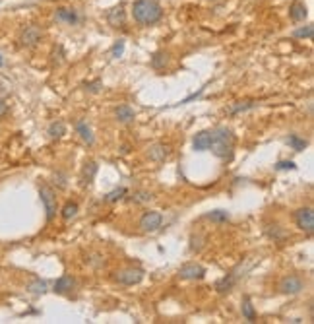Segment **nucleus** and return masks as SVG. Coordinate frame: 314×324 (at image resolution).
I'll list each match as a JSON object with an SVG mask.
<instances>
[{
    "label": "nucleus",
    "instance_id": "1",
    "mask_svg": "<svg viewBox=\"0 0 314 324\" xmlns=\"http://www.w3.org/2000/svg\"><path fill=\"white\" fill-rule=\"evenodd\" d=\"M132 16L140 26H153L163 18V8L157 0H136L132 4Z\"/></svg>",
    "mask_w": 314,
    "mask_h": 324
},
{
    "label": "nucleus",
    "instance_id": "2",
    "mask_svg": "<svg viewBox=\"0 0 314 324\" xmlns=\"http://www.w3.org/2000/svg\"><path fill=\"white\" fill-rule=\"evenodd\" d=\"M210 149H212L214 156L219 157V159H225V161L231 159V157H233V149H235V134L225 127L216 128Z\"/></svg>",
    "mask_w": 314,
    "mask_h": 324
},
{
    "label": "nucleus",
    "instance_id": "3",
    "mask_svg": "<svg viewBox=\"0 0 314 324\" xmlns=\"http://www.w3.org/2000/svg\"><path fill=\"white\" fill-rule=\"evenodd\" d=\"M43 39V30L35 23H30V26H23L18 35V41H20L21 47H35L39 41Z\"/></svg>",
    "mask_w": 314,
    "mask_h": 324
},
{
    "label": "nucleus",
    "instance_id": "4",
    "mask_svg": "<svg viewBox=\"0 0 314 324\" xmlns=\"http://www.w3.org/2000/svg\"><path fill=\"white\" fill-rule=\"evenodd\" d=\"M113 278H115V282H118L120 285H136L144 280V270L130 266V268H122V270L115 272Z\"/></svg>",
    "mask_w": 314,
    "mask_h": 324
},
{
    "label": "nucleus",
    "instance_id": "5",
    "mask_svg": "<svg viewBox=\"0 0 314 324\" xmlns=\"http://www.w3.org/2000/svg\"><path fill=\"white\" fill-rule=\"evenodd\" d=\"M277 289H279L283 295H297L304 289V280L297 274H289V276H285V278L279 280Z\"/></svg>",
    "mask_w": 314,
    "mask_h": 324
},
{
    "label": "nucleus",
    "instance_id": "6",
    "mask_svg": "<svg viewBox=\"0 0 314 324\" xmlns=\"http://www.w3.org/2000/svg\"><path fill=\"white\" fill-rule=\"evenodd\" d=\"M39 196H41V202H43V206H45V212H47V221H50L55 214H57V196H55V190L49 187V185H41L39 187Z\"/></svg>",
    "mask_w": 314,
    "mask_h": 324
},
{
    "label": "nucleus",
    "instance_id": "7",
    "mask_svg": "<svg viewBox=\"0 0 314 324\" xmlns=\"http://www.w3.org/2000/svg\"><path fill=\"white\" fill-rule=\"evenodd\" d=\"M161 223H163V216L157 210H147V212H144V216L140 217V229L144 233H153L161 227Z\"/></svg>",
    "mask_w": 314,
    "mask_h": 324
},
{
    "label": "nucleus",
    "instance_id": "8",
    "mask_svg": "<svg viewBox=\"0 0 314 324\" xmlns=\"http://www.w3.org/2000/svg\"><path fill=\"white\" fill-rule=\"evenodd\" d=\"M295 223L304 233H312L314 231V212L312 208H299L295 212Z\"/></svg>",
    "mask_w": 314,
    "mask_h": 324
},
{
    "label": "nucleus",
    "instance_id": "9",
    "mask_svg": "<svg viewBox=\"0 0 314 324\" xmlns=\"http://www.w3.org/2000/svg\"><path fill=\"white\" fill-rule=\"evenodd\" d=\"M178 276L182 280H202L206 276V268L196 262H187L178 268Z\"/></svg>",
    "mask_w": 314,
    "mask_h": 324
},
{
    "label": "nucleus",
    "instance_id": "10",
    "mask_svg": "<svg viewBox=\"0 0 314 324\" xmlns=\"http://www.w3.org/2000/svg\"><path fill=\"white\" fill-rule=\"evenodd\" d=\"M169 156H171V146H167V144L157 142V144H151V146L147 147V157H149L151 161L163 163Z\"/></svg>",
    "mask_w": 314,
    "mask_h": 324
},
{
    "label": "nucleus",
    "instance_id": "11",
    "mask_svg": "<svg viewBox=\"0 0 314 324\" xmlns=\"http://www.w3.org/2000/svg\"><path fill=\"white\" fill-rule=\"evenodd\" d=\"M107 21L109 26H113V28H122L126 23V10H124V6L118 4L115 8L107 10Z\"/></svg>",
    "mask_w": 314,
    "mask_h": 324
},
{
    "label": "nucleus",
    "instance_id": "12",
    "mask_svg": "<svg viewBox=\"0 0 314 324\" xmlns=\"http://www.w3.org/2000/svg\"><path fill=\"white\" fill-rule=\"evenodd\" d=\"M212 138H214V130H202L192 138V146L196 152H206L212 146Z\"/></svg>",
    "mask_w": 314,
    "mask_h": 324
},
{
    "label": "nucleus",
    "instance_id": "13",
    "mask_svg": "<svg viewBox=\"0 0 314 324\" xmlns=\"http://www.w3.org/2000/svg\"><path fill=\"white\" fill-rule=\"evenodd\" d=\"M74 287H76V280H74L72 276L64 274V276H60L59 280L55 282L53 291H55V293H59V295H66V293H70Z\"/></svg>",
    "mask_w": 314,
    "mask_h": 324
},
{
    "label": "nucleus",
    "instance_id": "14",
    "mask_svg": "<svg viewBox=\"0 0 314 324\" xmlns=\"http://www.w3.org/2000/svg\"><path fill=\"white\" fill-rule=\"evenodd\" d=\"M55 18L60 23H68V26H74L80 20L78 12L74 10V8H59V10L55 12Z\"/></svg>",
    "mask_w": 314,
    "mask_h": 324
},
{
    "label": "nucleus",
    "instance_id": "15",
    "mask_svg": "<svg viewBox=\"0 0 314 324\" xmlns=\"http://www.w3.org/2000/svg\"><path fill=\"white\" fill-rule=\"evenodd\" d=\"M115 118H117L120 124H130L136 118V111L130 107V105H118L115 109Z\"/></svg>",
    "mask_w": 314,
    "mask_h": 324
},
{
    "label": "nucleus",
    "instance_id": "16",
    "mask_svg": "<svg viewBox=\"0 0 314 324\" xmlns=\"http://www.w3.org/2000/svg\"><path fill=\"white\" fill-rule=\"evenodd\" d=\"M97 169H99V165L95 163V161H86V165H84V169H82V175H80L84 187H89V185L93 183V179H95V175H97Z\"/></svg>",
    "mask_w": 314,
    "mask_h": 324
},
{
    "label": "nucleus",
    "instance_id": "17",
    "mask_svg": "<svg viewBox=\"0 0 314 324\" xmlns=\"http://www.w3.org/2000/svg\"><path fill=\"white\" fill-rule=\"evenodd\" d=\"M76 132L80 134V138L86 142V144H89V146H93L95 144V136H93V130L89 128V124L86 122V120H78L76 122Z\"/></svg>",
    "mask_w": 314,
    "mask_h": 324
},
{
    "label": "nucleus",
    "instance_id": "18",
    "mask_svg": "<svg viewBox=\"0 0 314 324\" xmlns=\"http://www.w3.org/2000/svg\"><path fill=\"white\" fill-rule=\"evenodd\" d=\"M258 105V101H252V99H245V101H237L233 103L231 107L227 109V113L231 115V117H235L239 113H246V111H250V109H254Z\"/></svg>",
    "mask_w": 314,
    "mask_h": 324
},
{
    "label": "nucleus",
    "instance_id": "19",
    "mask_svg": "<svg viewBox=\"0 0 314 324\" xmlns=\"http://www.w3.org/2000/svg\"><path fill=\"white\" fill-rule=\"evenodd\" d=\"M306 16H308V10H306V6H304V2H293L291 4V8H289V18L293 21H304L306 20Z\"/></svg>",
    "mask_w": 314,
    "mask_h": 324
},
{
    "label": "nucleus",
    "instance_id": "20",
    "mask_svg": "<svg viewBox=\"0 0 314 324\" xmlns=\"http://www.w3.org/2000/svg\"><path fill=\"white\" fill-rule=\"evenodd\" d=\"M264 233H266L268 237H270L272 241H275V243L283 241L285 235H287V233H285L283 229H281V227L277 226V223H268V226L264 227Z\"/></svg>",
    "mask_w": 314,
    "mask_h": 324
},
{
    "label": "nucleus",
    "instance_id": "21",
    "mask_svg": "<svg viewBox=\"0 0 314 324\" xmlns=\"http://www.w3.org/2000/svg\"><path fill=\"white\" fill-rule=\"evenodd\" d=\"M241 311H243V316L246 318V322H256V311H254V307H252L250 297H245V299H243Z\"/></svg>",
    "mask_w": 314,
    "mask_h": 324
},
{
    "label": "nucleus",
    "instance_id": "22",
    "mask_svg": "<svg viewBox=\"0 0 314 324\" xmlns=\"http://www.w3.org/2000/svg\"><path fill=\"white\" fill-rule=\"evenodd\" d=\"M47 134H49V138H62L64 134H66V124L62 122V120H55V122H50L49 128H47Z\"/></svg>",
    "mask_w": 314,
    "mask_h": 324
},
{
    "label": "nucleus",
    "instance_id": "23",
    "mask_svg": "<svg viewBox=\"0 0 314 324\" xmlns=\"http://www.w3.org/2000/svg\"><path fill=\"white\" fill-rule=\"evenodd\" d=\"M237 278L233 274H227L225 278H221L219 282L216 284V289L219 291V293H227V291H231V287L235 285Z\"/></svg>",
    "mask_w": 314,
    "mask_h": 324
},
{
    "label": "nucleus",
    "instance_id": "24",
    "mask_svg": "<svg viewBox=\"0 0 314 324\" xmlns=\"http://www.w3.org/2000/svg\"><path fill=\"white\" fill-rule=\"evenodd\" d=\"M169 60H171L169 59V53H163V51H161V53H155V55L151 57V66L155 70H165Z\"/></svg>",
    "mask_w": 314,
    "mask_h": 324
},
{
    "label": "nucleus",
    "instance_id": "25",
    "mask_svg": "<svg viewBox=\"0 0 314 324\" xmlns=\"http://www.w3.org/2000/svg\"><path fill=\"white\" fill-rule=\"evenodd\" d=\"M229 212L227 210H214V212H210L206 214V219L210 221H214V223H227L229 221Z\"/></svg>",
    "mask_w": 314,
    "mask_h": 324
},
{
    "label": "nucleus",
    "instance_id": "26",
    "mask_svg": "<svg viewBox=\"0 0 314 324\" xmlns=\"http://www.w3.org/2000/svg\"><path fill=\"white\" fill-rule=\"evenodd\" d=\"M287 144L293 147L295 152H303L304 147L308 146V142H306L304 138L297 136V134H289V138H287Z\"/></svg>",
    "mask_w": 314,
    "mask_h": 324
},
{
    "label": "nucleus",
    "instance_id": "27",
    "mask_svg": "<svg viewBox=\"0 0 314 324\" xmlns=\"http://www.w3.org/2000/svg\"><path fill=\"white\" fill-rule=\"evenodd\" d=\"M28 291L33 295H43V293H47V284L43 282V280H33V282H30L28 284Z\"/></svg>",
    "mask_w": 314,
    "mask_h": 324
},
{
    "label": "nucleus",
    "instance_id": "28",
    "mask_svg": "<svg viewBox=\"0 0 314 324\" xmlns=\"http://www.w3.org/2000/svg\"><path fill=\"white\" fill-rule=\"evenodd\" d=\"M312 35H314V26H312V23L303 26V28H299V30L293 31V37H297V39H312Z\"/></svg>",
    "mask_w": 314,
    "mask_h": 324
},
{
    "label": "nucleus",
    "instance_id": "29",
    "mask_svg": "<svg viewBox=\"0 0 314 324\" xmlns=\"http://www.w3.org/2000/svg\"><path fill=\"white\" fill-rule=\"evenodd\" d=\"M151 198H153L151 192H147V190H138V192H134V194L130 196V202H134V204H146V202H149Z\"/></svg>",
    "mask_w": 314,
    "mask_h": 324
},
{
    "label": "nucleus",
    "instance_id": "30",
    "mask_svg": "<svg viewBox=\"0 0 314 324\" xmlns=\"http://www.w3.org/2000/svg\"><path fill=\"white\" fill-rule=\"evenodd\" d=\"M76 214H78V204L76 202H66L64 208H62V219L70 221L72 217H76Z\"/></svg>",
    "mask_w": 314,
    "mask_h": 324
},
{
    "label": "nucleus",
    "instance_id": "31",
    "mask_svg": "<svg viewBox=\"0 0 314 324\" xmlns=\"http://www.w3.org/2000/svg\"><path fill=\"white\" fill-rule=\"evenodd\" d=\"M126 194V188H115V190H111L109 194H105V202H118V200H122Z\"/></svg>",
    "mask_w": 314,
    "mask_h": 324
},
{
    "label": "nucleus",
    "instance_id": "32",
    "mask_svg": "<svg viewBox=\"0 0 314 324\" xmlns=\"http://www.w3.org/2000/svg\"><path fill=\"white\" fill-rule=\"evenodd\" d=\"M124 39H118L115 45H113V49H111V55H113V59H120L122 55H124Z\"/></svg>",
    "mask_w": 314,
    "mask_h": 324
},
{
    "label": "nucleus",
    "instance_id": "33",
    "mask_svg": "<svg viewBox=\"0 0 314 324\" xmlns=\"http://www.w3.org/2000/svg\"><path fill=\"white\" fill-rule=\"evenodd\" d=\"M202 241H204V235H192V237H190V251H192V253L196 251V253H198V251L204 246V243H202Z\"/></svg>",
    "mask_w": 314,
    "mask_h": 324
},
{
    "label": "nucleus",
    "instance_id": "34",
    "mask_svg": "<svg viewBox=\"0 0 314 324\" xmlns=\"http://www.w3.org/2000/svg\"><path fill=\"white\" fill-rule=\"evenodd\" d=\"M66 175H64V173H60V171H57V173H55V175H53V181H55V185H57V187L59 188H66V185H68V183H66Z\"/></svg>",
    "mask_w": 314,
    "mask_h": 324
},
{
    "label": "nucleus",
    "instance_id": "35",
    "mask_svg": "<svg viewBox=\"0 0 314 324\" xmlns=\"http://www.w3.org/2000/svg\"><path fill=\"white\" fill-rule=\"evenodd\" d=\"M101 88H103V82H101V80H95V82H88V84H86V89H88L89 93H99Z\"/></svg>",
    "mask_w": 314,
    "mask_h": 324
},
{
    "label": "nucleus",
    "instance_id": "36",
    "mask_svg": "<svg viewBox=\"0 0 314 324\" xmlns=\"http://www.w3.org/2000/svg\"><path fill=\"white\" fill-rule=\"evenodd\" d=\"M275 169H277V171H283V169H297V165H295L293 161H279V163L275 165Z\"/></svg>",
    "mask_w": 314,
    "mask_h": 324
},
{
    "label": "nucleus",
    "instance_id": "37",
    "mask_svg": "<svg viewBox=\"0 0 314 324\" xmlns=\"http://www.w3.org/2000/svg\"><path fill=\"white\" fill-rule=\"evenodd\" d=\"M6 113H8V103L0 97V117H4Z\"/></svg>",
    "mask_w": 314,
    "mask_h": 324
},
{
    "label": "nucleus",
    "instance_id": "38",
    "mask_svg": "<svg viewBox=\"0 0 314 324\" xmlns=\"http://www.w3.org/2000/svg\"><path fill=\"white\" fill-rule=\"evenodd\" d=\"M2 62H4V60H2V57H0V66H2Z\"/></svg>",
    "mask_w": 314,
    "mask_h": 324
}]
</instances>
